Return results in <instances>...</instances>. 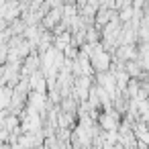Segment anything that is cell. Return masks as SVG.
Returning a JSON list of instances; mask_svg holds the SVG:
<instances>
[{"label":"cell","instance_id":"cell-1","mask_svg":"<svg viewBox=\"0 0 149 149\" xmlns=\"http://www.w3.org/2000/svg\"><path fill=\"white\" fill-rule=\"evenodd\" d=\"M10 98H13V90H10V88H2V86H0V110L8 106Z\"/></svg>","mask_w":149,"mask_h":149}]
</instances>
